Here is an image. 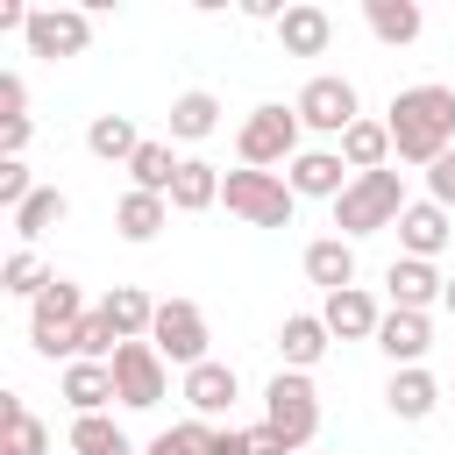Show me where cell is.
<instances>
[{"mask_svg":"<svg viewBox=\"0 0 455 455\" xmlns=\"http://www.w3.org/2000/svg\"><path fill=\"white\" fill-rule=\"evenodd\" d=\"M206 441H213V427H206V419H178V427L149 434V448H142V455H206Z\"/></svg>","mask_w":455,"mask_h":455,"instance_id":"obj_33","label":"cell"},{"mask_svg":"<svg viewBox=\"0 0 455 455\" xmlns=\"http://www.w3.org/2000/svg\"><path fill=\"white\" fill-rule=\"evenodd\" d=\"M377 348L391 355V370H419L427 363V348H434V320L427 313H384V327H377Z\"/></svg>","mask_w":455,"mask_h":455,"instance_id":"obj_17","label":"cell"},{"mask_svg":"<svg viewBox=\"0 0 455 455\" xmlns=\"http://www.w3.org/2000/svg\"><path fill=\"white\" fill-rule=\"evenodd\" d=\"M306 277L320 284V291H348L355 284V242H341V235H320V242H306Z\"/></svg>","mask_w":455,"mask_h":455,"instance_id":"obj_24","label":"cell"},{"mask_svg":"<svg viewBox=\"0 0 455 455\" xmlns=\"http://www.w3.org/2000/svg\"><path fill=\"white\" fill-rule=\"evenodd\" d=\"M0 107H7V114H0V121H28V85H21V78H14V71H7V78H0Z\"/></svg>","mask_w":455,"mask_h":455,"instance_id":"obj_36","label":"cell"},{"mask_svg":"<svg viewBox=\"0 0 455 455\" xmlns=\"http://www.w3.org/2000/svg\"><path fill=\"white\" fill-rule=\"evenodd\" d=\"M142 142H149V135H142L128 114H92V121H85V149H92L100 164H121V171H128Z\"/></svg>","mask_w":455,"mask_h":455,"instance_id":"obj_23","label":"cell"},{"mask_svg":"<svg viewBox=\"0 0 455 455\" xmlns=\"http://www.w3.org/2000/svg\"><path fill=\"white\" fill-rule=\"evenodd\" d=\"M164 228H171V199H156V192H135V185L114 199V235H121V242H156Z\"/></svg>","mask_w":455,"mask_h":455,"instance_id":"obj_20","label":"cell"},{"mask_svg":"<svg viewBox=\"0 0 455 455\" xmlns=\"http://www.w3.org/2000/svg\"><path fill=\"white\" fill-rule=\"evenodd\" d=\"M64 441H71V455H142V448H135V441H128V434H121L107 412L71 419V434H64Z\"/></svg>","mask_w":455,"mask_h":455,"instance_id":"obj_30","label":"cell"},{"mask_svg":"<svg viewBox=\"0 0 455 455\" xmlns=\"http://www.w3.org/2000/svg\"><path fill=\"white\" fill-rule=\"evenodd\" d=\"M249 455H299V448H291L277 427H263V419H256V427H249Z\"/></svg>","mask_w":455,"mask_h":455,"instance_id":"obj_37","label":"cell"},{"mask_svg":"<svg viewBox=\"0 0 455 455\" xmlns=\"http://www.w3.org/2000/svg\"><path fill=\"white\" fill-rule=\"evenodd\" d=\"M320 320H327V334H334V341H377L384 306H377L363 284H348V291H327V299H320Z\"/></svg>","mask_w":455,"mask_h":455,"instance_id":"obj_12","label":"cell"},{"mask_svg":"<svg viewBox=\"0 0 455 455\" xmlns=\"http://www.w3.org/2000/svg\"><path fill=\"white\" fill-rule=\"evenodd\" d=\"M384 128H391V156H398V164L434 171V164L455 149V85H434V78L398 85L391 107H384Z\"/></svg>","mask_w":455,"mask_h":455,"instance_id":"obj_1","label":"cell"},{"mask_svg":"<svg viewBox=\"0 0 455 455\" xmlns=\"http://www.w3.org/2000/svg\"><path fill=\"white\" fill-rule=\"evenodd\" d=\"M21 43H28V57H43V64L85 57V50H92V14H85V7H36Z\"/></svg>","mask_w":455,"mask_h":455,"instance_id":"obj_9","label":"cell"},{"mask_svg":"<svg viewBox=\"0 0 455 455\" xmlns=\"http://www.w3.org/2000/svg\"><path fill=\"white\" fill-rule=\"evenodd\" d=\"M213 128H220V100H213L206 85L178 92V100H171V114H164V135H171V142H206Z\"/></svg>","mask_w":455,"mask_h":455,"instance_id":"obj_22","label":"cell"},{"mask_svg":"<svg viewBox=\"0 0 455 455\" xmlns=\"http://www.w3.org/2000/svg\"><path fill=\"white\" fill-rule=\"evenodd\" d=\"M114 391H121L128 412L164 405V391H171V363L156 355V341H121V348H114Z\"/></svg>","mask_w":455,"mask_h":455,"instance_id":"obj_8","label":"cell"},{"mask_svg":"<svg viewBox=\"0 0 455 455\" xmlns=\"http://www.w3.org/2000/svg\"><path fill=\"white\" fill-rule=\"evenodd\" d=\"M441 306H448V313H455V277H448V291H441Z\"/></svg>","mask_w":455,"mask_h":455,"instance_id":"obj_40","label":"cell"},{"mask_svg":"<svg viewBox=\"0 0 455 455\" xmlns=\"http://www.w3.org/2000/svg\"><path fill=\"white\" fill-rule=\"evenodd\" d=\"M384 405H391V419H405V427H419V419H434V405H441V377L419 363V370H391V384H384Z\"/></svg>","mask_w":455,"mask_h":455,"instance_id":"obj_18","label":"cell"},{"mask_svg":"<svg viewBox=\"0 0 455 455\" xmlns=\"http://www.w3.org/2000/svg\"><path fill=\"white\" fill-rule=\"evenodd\" d=\"M220 164H206V156H185V171H178V185H171V213H206V206H220Z\"/></svg>","mask_w":455,"mask_h":455,"instance_id":"obj_28","label":"cell"},{"mask_svg":"<svg viewBox=\"0 0 455 455\" xmlns=\"http://www.w3.org/2000/svg\"><path fill=\"white\" fill-rule=\"evenodd\" d=\"M405 206H412V199H405V178H398V171H363V178L334 199V228H341V242H363V235H377V228H398Z\"/></svg>","mask_w":455,"mask_h":455,"instance_id":"obj_2","label":"cell"},{"mask_svg":"<svg viewBox=\"0 0 455 455\" xmlns=\"http://www.w3.org/2000/svg\"><path fill=\"white\" fill-rule=\"evenodd\" d=\"M284 185H291L299 199H327V206H334V199L355 185V171L341 164V149H299V156L284 164Z\"/></svg>","mask_w":455,"mask_h":455,"instance_id":"obj_10","label":"cell"},{"mask_svg":"<svg viewBox=\"0 0 455 455\" xmlns=\"http://www.w3.org/2000/svg\"><path fill=\"white\" fill-rule=\"evenodd\" d=\"M363 21H370V36H377L384 50H405V43H419V28H427L419 0H363Z\"/></svg>","mask_w":455,"mask_h":455,"instance_id":"obj_21","label":"cell"},{"mask_svg":"<svg viewBox=\"0 0 455 455\" xmlns=\"http://www.w3.org/2000/svg\"><path fill=\"white\" fill-rule=\"evenodd\" d=\"M263 427H277L291 448H313V434H320V391H313L306 370H277L263 384Z\"/></svg>","mask_w":455,"mask_h":455,"instance_id":"obj_5","label":"cell"},{"mask_svg":"<svg viewBox=\"0 0 455 455\" xmlns=\"http://www.w3.org/2000/svg\"><path fill=\"white\" fill-rule=\"evenodd\" d=\"M0 427H7L0 455H50V427L21 405V391H7V398H0Z\"/></svg>","mask_w":455,"mask_h":455,"instance_id":"obj_29","label":"cell"},{"mask_svg":"<svg viewBox=\"0 0 455 455\" xmlns=\"http://www.w3.org/2000/svg\"><path fill=\"white\" fill-rule=\"evenodd\" d=\"M206 455H249V427H213Z\"/></svg>","mask_w":455,"mask_h":455,"instance_id":"obj_38","label":"cell"},{"mask_svg":"<svg viewBox=\"0 0 455 455\" xmlns=\"http://www.w3.org/2000/svg\"><path fill=\"white\" fill-rule=\"evenodd\" d=\"M64 213H71V199H64L57 185H36V199H28L21 213H7V220H14V235H21V249H28V242H36V235H50Z\"/></svg>","mask_w":455,"mask_h":455,"instance_id":"obj_32","label":"cell"},{"mask_svg":"<svg viewBox=\"0 0 455 455\" xmlns=\"http://www.w3.org/2000/svg\"><path fill=\"white\" fill-rule=\"evenodd\" d=\"M334 149H341V164H348L355 178H363V171H391V128H384V121H370V114H363Z\"/></svg>","mask_w":455,"mask_h":455,"instance_id":"obj_27","label":"cell"},{"mask_svg":"<svg viewBox=\"0 0 455 455\" xmlns=\"http://www.w3.org/2000/svg\"><path fill=\"white\" fill-rule=\"evenodd\" d=\"M384 291H391V306H398V313H427V306H441L448 277H441L434 263H419V256H391V270H384Z\"/></svg>","mask_w":455,"mask_h":455,"instance_id":"obj_13","label":"cell"},{"mask_svg":"<svg viewBox=\"0 0 455 455\" xmlns=\"http://www.w3.org/2000/svg\"><path fill=\"white\" fill-rule=\"evenodd\" d=\"M28 199H36V178H28V164H21V156H0V206H7V213H21Z\"/></svg>","mask_w":455,"mask_h":455,"instance_id":"obj_34","label":"cell"},{"mask_svg":"<svg viewBox=\"0 0 455 455\" xmlns=\"http://www.w3.org/2000/svg\"><path fill=\"white\" fill-rule=\"evenodd\" d=\"M427 199H434V206H448V213H455V149H448V156H441V164H434V171H427Z\"/></svg>","mask_w":455,"mask_h":455,"instance_id":"obj_35","label":"cell"},{"mask_svg":"<svg viewBox=\"0 0 455 455\" xmlns=\"http://www.w3.org/2000/svg\"><path fill=\"white\" fill-rule=\"evenodd\" d=\"M299 135H306L299 107L263 100V107H249V121L235 128V156H242L249 171H277V164H291V156H299Z\"/></svg>","mask_w":455,"mask_h":455,"instance_id":"obj_3","label":"cell"},{"mask_svg":"<svg viewBox=\"0 0 455 455\" xmlns=\"http://www.w3.org/2000/svg\"><path fill=\"white\" fill-rule=\"evenodd\" d=\"M64 405H71V419L121 405V391H114V363H64Z\"/></svg>","mask_w":455,"mask_h":455,"instance_id":"obj_19","label":"cell"},{"mask_svg":"<svg viewBox=\"0 0 455 455\" xmlns=\"http://www.w3.org/2000/svg\"><path fill=\"white\" fill-rule=\"evenodd\" d=\"M334 348V334H327V320L320 313H284L277 320V370H306L313 377V363Z\"/></svg>","mask_w":455,"mask_h":455,"instance_id":"obj_14","label":"cell"},{"mask_svg":"<svg viewBox=\"0 0 455 455\" xmlns=\"http://www.w3.org/2000/svg\"><path fill=\"white\" fill-rule=\"evenodd\" d=\"M448 242H455V213H448V206H434V199H412V206L398 213V256H419V263H434Z\"/></svg>","mask_w":455,"mask_h":455,"instance_id":"obj_11","label":"cell"},{"mask_svg":"<svg viewBox=\"0 0 455 455\" xmlns=\"http://www.w3.org/2000/svg\"><path fill=\"white\" fill-rule=\"evenodd\" d=\"M156 306H164V299H149L142 284H114V291L100 299V313L114 320V334H121V341H149V327H156Z\"/></svg>","mask_w":455,"mask_h":455,"instance_id":"obj_25","label":"cell"},{"mask_svg":"<svg viewBox=\"0 0 455 455\" xmlns=\"http://www.w3.org/2000/svg\"><path fill=\"white\" fill-rule=\"evenodd\" d=\"M50 277H57V270H50L36 249H14V256L0 263V291H7V299H28V306L50 291Z\"/></svg>","mask_w":455,"mask_h":455,"instance_id":"obj_31","label":"cell"},{"mask_svg":"<svg viewBox=\"0 0 455 455\" xmlns=\"http://www.w3.org/2000/svg\"><path fill=\"white\" fill-rule=\"evenodd\" d=\"M178 171H185V156L171 149V135H149V142L135 149V164H128V178H135V192H156V199H171V185H178Z\"/></svg>","mask_w":455,"mask_h":455,"instance_id":"obj_26","label":"cell"},{"mask_svg":"<svg viewBox=\"0 0 455 455\" xmlns=\"http://www.w3.org/2000/svg\"><path fill=\"white\" fill-rule=\"evenodd\" d=\"M327 43H334V14L313 7V0H291L284 21H277V50L284 57H327Z\"/></svg>","mask_w":455,"mask_h":455,"instance_id":"obj_16","label":"cell"},{"mask_svg":"<svg viewBox=\"0 0 455 455\" xmlns=\"http://www.w3.org/2000/svg\"><path fill=\"white\" fill-rule=\"evenodd\" d=\"M28 135H36V121H0V156H21Z\"/></svg>","mask_w":455,"mask_h":455,"instance_id":"obj_39","label":"cell"},{"mask_svg":"<svg viewBox=\"0 0 455 455\" xmlns=\"http://www.w3.org/2000/svg\"><path fill=\"white\" fill-rule=\"evenodd\" d=\"M220 206L235 213V220H249V228H291V213H299V192L284 185V171H228L220 178Z\"/></svg>","mask_w":455,"mask_h":455,"instance_id":"obj_4","label":"cell"},{"mask_svg":"<svg viewBox=\"0 0 455 455\" xmlns=\"http://www.w3.org/2000/svg\"><path fill=\"white\" fill-rule=\"evenodd\" d=\"M149 341H156V355H164L171 370H199V363L213 355V327H206V313H199L192 299H164Z\"/></svg>","mask_w":455,"mask_h":455,"instance_id":"obj_7","label":"cell"},{"mask_svg":"<svg viewBox=\"0 0 455 455\" xmlns=\"http://www.w3.org/2000/svg\"><path fill=\"white\" fill-rule=\"evenodd\" d=\"M291 107H299V121H306L313 135H334V142L363 121V92H355V78H341V71H313Z\"/></svg>","mask_w":455,"mask_h":455,"instance_id":"obj_6","label":"cell"},{"mask_svg":"<svg viewBox=\"0 0 455 455\" xmlns=\"http://www.w3.org/2000/svg\"><path fill=\"white\" fill-rule=\"evenodd\" d=\"M235 398H242V377H235V363L206 355L199 370H185V405H192V419H220Z\"/></svg>","mask_w":455,"mask_h":455,"instance_id":"obj_15","label":"cell"}]
</instances>
